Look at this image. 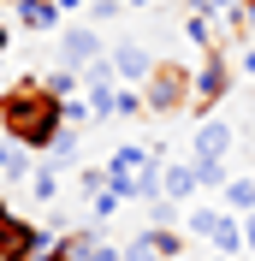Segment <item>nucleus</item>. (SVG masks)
<instances>
[{
    "label": "nucleus",
    "mask_w": 255,
    "mask_h": 261,
    "mask_svg": "<svg viewBox=\"0 0 255 261\" xmlns=\"http://www.w3.org/2000/svg\"><path fill=\"white\" fill-rule=\"evenodd\" d=\"M0 137L18 143L24 154H36V148L54 154V143L65 137V101L48 95L42 77H18L6 95H0Z\"/></svg>",
    "instance_id": "obj_1"
},
{
    "label": "nucleus",
    "mask_w": 255,
    "mask_h": 261,
    "mask_svg": "<svg viewBox=\"0 0 255 261\" xmlns=\"http://www.w3.org/2000/svg\"><path fill=\"white\" fill-rule=\"evenodd\" d=\"M143 95H148V119L184 113V107H190V95H196V71H190V65H178V60H160L155 77L143 83Z\"/></svg>",
    "instance_id": "obj_2"
},
{
    "label": "nucleus",
    "mask_w": 255,
    "mask_h": 261,
    "mask_svg": "<svg viewBox=\"0 0 255 261\" xmlns=\"http://www.w3.org/2000/svg\"><path fill=\"white\" fill-rule=\"evenodd\" d=\"M225 95H232V60L214 48L202 65H196V95H190V113H196V119H214V107H220Z\"/></svg>",
    "instance_id": "obj_3"
},
{
    "label": "nucleus",
    "mask_w": 255,
    "mask_h": 261,
    "mask_svg": "<svg viewBox=\"0 0 255 261\" xmlns=\"http://www.w3.org/2000/svg\"><path fill=\"white\" fill-rule=\"evenodd\" d=\"M60 60H65V71H89V65H101V60H107L101 30H95V24H65V30H60Z\"/></svg>",
    "instance_id": "obj_4"
},
{
    "label": "nucleus",
    "mask_w": 255,
    "mask_h": 261,
    "mask_svg": "<svg viewBox=\"0 0 255 261\" xmlns=\"http://www.w3.org/2000/svg\"><path fill=\"white\" fill-rule=\"evenodd\" d=\"M232 143H238V130L225 125V119H196V130H190V161H232Z\"/></svg>",
    "instance_id": "obj_5"
},
{
    "label": "nucleus",
    "mask_w": 255,
    "mask_h": 261,
    "mask_svg": "<svg viewBox=\"0 0 255 261\" xmlns=\"http://www.w3.org/2000/svg\"><path fill=\"white\" fill-rule=\"evenodd\" d=\"M107 60H113V71H119V83H131V89H143V83L155 77L160 54H155V48H143V42H119V48H113Z\"/></svg>",
    "instance_id": "obj_6"
},
{
    "label": "nucleus",
    "mask_w": 255,
    "mask_h": 261,
    "mask_svg": "<svg viewBox=\"0 0 255 261\" xmlns=\"http://www.w3.org/2000/svg\"><path fill=\"white\" fill-rule=\"evenodd\" d=\"M83 95H89L95 119H119V71H113V60H101V65L83 71Z\"/></svg>",
    "instance_id": "obj_7"
},
{
    "label": "nucleus",
    "mask_w": 255,
    "mask_h": 261,
    "mask_svg": "<svg viewBox=\"0 0 255 261\" xmlns=\"http://www.w3.org/2000/svg\"><path fill=\"white\" fill-rule=\"evenodd\" d=\"M196 196H202V184H196V161H166V184H160V202L184 208V202H196Z\"/></svg>",
    "instance_id": "obj_8"
},
{
    "label": "nucleus",
    "mask_w": 255,
    "mask_h": 261,
    "mask_svg": "<svg viewBox=\"0 0 255 261\" xmlns=\"http://www.w3.org/2000/svg\"><path fill=\"white\" fill-rule=\"evenodd\" d=\"M60 0H18V24H24V30L30 36H60L65 24H60Z\"/></svg>",
    "instance_id": "obj_9"
},
{
    "label": "nucleus",
    "mask_w": 255,
    "mask_h": 261,
    "mask_svg": "<svg viewBox=\"0 0 255 261\" xmlns=\"http://www.w3.org/2000/svg\"><path fill=\"white\" fill-rule=\"evenodd\" d=\"M208 244H214V255H225V261L249 255V244H243V220H238V214H225V220H220V231H214Z\"/></svg>",
    "instance_id": "obj_10"
},
{
    "label": "nucleus",
    "mask_w": 255,
    "mask_h": 261,
    "mask_svg": "<svg viewBox=\"0 0 255 261\" xmlns=\"http://www.w3.org/2000/svg\"><path fill=\"white\" fill-rule=\"evenodd\" d=\"M220 202L238 214V220H243V214H255V172H249V178H232V184L220 190Z\"/></svg>",
    "instance_id": "obj_11"
},
{
    "label": "nucleus",
    "mask_w": 255,
    "mask_h": 261,
    "mask_svg": "<svg viewBox=\"0 0 255 261\" xmlns=\"http://www.w3.org/2000/svg\"><path fill=\"white\" fill-rule=\"evenodd\" d=\"M30 196H36V202H54V196H60V166H54V161L30 166Z\"/></svg>",
    "instance_id": "obj_12"
},
{
    "label": "nucleus",
    "mask_w": 255,
    "mask_h": 261,
    "mask_svg": "<svg viewBox=\"0 0 255 261\" xmlns=\"http://www.w3.org/2000/svg\"><path fill=\"white\" fill-rule=\"evenodd\" d=\"M148 238H155V249H160L166 261H178L184 249H190V238H184V231H172V226H148Z\"/></svg>",
    "instance_id": "obj_13"
},
{
    "label": "nucleus",
    "mask_w": 255,
    "mask_h": 261,
    "mask_svg": "<svg viewBox=\"0 0 255 261\" xmlns=\"http://www.w3.org/2000/svg\"><path fill=\"white\" fill-rule=\"evenodd\" d=\"M42 89L60 95V101H78L83 95V71H54V77H42Z\"/></svg>",
    "instance_id": "obj_14"
},
{
    "label": "nucleus",
    "mask_w": 255,
    "mask_h": 261,
    "mask_svg": "<svg viewBox=\"0 0 255 261\" xmlns=\"http://www.w3.org/2000/svg\"><path fill=\"white\" fill-rule=\"evenodd\" d=\"M220 220H225L220 208H190V214H184V231H190V238H214Z\"/></svg>",
    "instance_id": "obj_15"
},
{
    "label": "nucleus",
    "mask_w": 255,
    "mask_h": 261,
    "mask_svg": "<svg viewBox=\"0 0 255 261\" xmlns=\"http://www.w3.org/2000/svg\"><path fill=\"white\" fill-rule=\"evenodd\" d=\"M119 119H148V95H143V89L119 83Z\"/></svg>",
    "instance_id": "obj_16"
},
{
    "label": "nucleus",
    "mask_w": 255,
    "mask_h": 261,
    "mask_svg": "<svg viewBox=\"0 0 255 261\" xmlns=\"http://www.w3.org/2000/svg\"><path fill=\"white\" fill-rule=\"evenodd\" d=\"M196 184H202V190H225V184H232L225 161H196Z\"/></svg>",
    "instance_id": "obj_17"
},
{
    "label": "nucleus",
    "mask_w": 255,
    "mask_h": 261,
    "mask_svg": "<svg viewBox=\"0 0 255 261\" xmlns=\"http://www.w3.org/2000/svg\"><path fill=\"white\" fill-rule=\"evenodd\" d=\"M125 261H166V255L155 249V238H148V226H143V231H137V238L125 244Z\"/></svg>",
    "instance_id": "obj_18"
},
{
    "label": "nucleus",
    "mask_w": 255,
    "mask_h": 261,
    "mask_svg": "<svg viewBox=\"0 0 255 261\" xmlns=\"http://www.w3.org/2000/svg\"><path fill=\"white\" fill-rule=\"evenodd\" d=\"M24 161H30V154H24L18 143H6V137H0V172H12V178H24V172H30Z\"/></svg>",
    "instance_id": "obj_19"
},
{
    "label": "nucleus",
    "mask_w": 255,
    "mask_h": 261,
    "mask_svg": "<svg viewBox=\"0 0 255 261\" xmlns=\"http://www.w3.org/2000/svg\"><path fill=\"white\" fill-rule=\"evenodd\" d=\"M184 36H190L196 48H208V54H214V30H208V12H190V18H184Z\"/></svg>",
    "instance_id": "obj_20"
},
{
    "label": "nucleus",
    "mask_w": 255,
    "mask_h": 261,
    "mask_svg": "<svg viewBox=\"0 0 255 261\" xmlns=\"http://www.w3.org/2000/svg\"><path fill=\"white\" fill-rule=\"evenodd\" d=\"M119 208H125V196H119V190H101L95 202H89V214H95V220H113Z\"/></svg>",
    "instance_id": "obj_21"
},
{
    "label": "nucleus",
    "mask_w": 255,
    "mask_h": 261,
    "mask_svg": "<svg viewBox=\"0 0 255 261\" xmlns=\"http://www.w3.org/2000/svg\"><path fill=\"white\" fill-rule=\"evenodd\" d=\"M78 190L101 196V190H107V166H83V172H78Z\"/></svg>",
    "instance_id": "obj_22"
},
{
    "label": "nucleus",
    "mask_w": 255,
    "mask_h": 261,
    "mask_svg": "<svg viewBox=\"0 0 255 261\" xmlns=\"http://www.w3.org/2000/svg\"><path fill=\"white\" fill-rule=\"evenodd\" d=\"M71 154H78V130L65 125V137L54 143V166H71Z\"/></svg>",
    "instance_id": "obj_23"
},
{
    "label": "nucleus",
    "mask_w": 255,
    "mask_h": 261,
    "mask_svg": "<svg viewBox=\"0 0 255 261\" xmlns=\"http://www.w3.org/2000/svg\"><path fill=\"white\" fill-rule=\"evenodd\" d=\"M166 220H178L172 202H148V226H166Z\"/></svg>",
    "instance_id": "obj_24"
},
{
    "label": "nucleus",
    "mask_w": 255,
    "mask_h": 261,
    "mask_svg": "<svg viewBox=\"0 0 255 261\" xmlns=\"http://www.w3.org/2000/svg\"><path fill=\"white\" fill-rule=\"evenodd\" d=\"M119 6H125V0H95V24H107V18H119Z\"/></svg>",
    "instance_id": "obj_25"
},
{
    "label": "nucleus",
    "mask_w": 255,
    "mask_h": 261,
    "mask_svg": "<svg viewBox=\"0 0 255 261\" xmlns=\"http://www.w3.org/2000/svg\"><path fill=\"white\" fill-rule=\"evenodd\" d=\"M243 244H249V255H255V214H243Z\"/></svg>",
    "instance_id": "obj_26"
},
{
    "label": "nucleus",
    "mask_w": 255,
    "mask_h": 261,
    "mask_svg": "<svg viewBox=\"0 0 255 261\" xmlns=\"http://www.w3.org/2000/svg\"><path fill=\"white\" fill-rule=\"evenodd\" d=\"M238 71H243V77H255V48H243V60H238Z\"/></svg>",
    "instance_id": "obj_27"
},
{
    "label": "nucleus",
    "mask_w": 255,
    "mask_h": 261,
    "mask_svg": "<svg viewBox=\"0 0 255 261\" xmlns=\"http://www.w3.org/2000/svg\"><path fill=\"white\" fill-rule=\"evenodd\" d=\"M214 6H220V12H232V18H238V6H243V0H208V12H214Z\"/></svg>",
    "instance_id": "obj_28"
},
{
    "label": "nucleus",
    "mask_w": 255,
    "mask_h": 261,
    "mask_svg": "<svg viewBox=\"0 0 255 261\" xmlns=\"http://www.w3.org/2000/svg\"><path fill=\"white\" fill-rule=\"evenodd\" d=\"M6 42H12V36H6V24H0V60H6Z\"/></svg>",
    "instance_id": "obj_29"
},
{
    "label": "nucleus",
    "mask_w": 255,
    "mask_h": 261,
    "mask_svg": "<svg viewBox=\"0 0 255 261\" xmlns=\"http://www.w3.org/2000/svg\"><path fill=\"white\" fill-rule=\"evenodd\" d=\"M78 6H83V0H60V12H78Z\"/></svg>",
    "instance_id": "obj_30"
},
{
    "label": "nucleus",
    "mask_w": 255,
    "mask_h": 261,
    "mask_svg": "<svg viewBox=\"0 0 255 261\" xmlns=\"http://www.w3.org/2000/svg\"><path fill=\"white\" fill-rule=\"evenodd\" d=\"M125 6H155V0H125Z\"/></svg>",
    "instance_id": "obj_31"
},
{
    "label": "nucleus",
    "mask_w": 255,
    "mask_h": 261,
    "mask_svg": "<svg viewBox=\"0 0 255 261\" xmlns=\"http://www.w3.org/2000/svg\"><path fill=\"white\" fill-rule=\"evenodd\" d=\"M208 261H225V255H208Z\"/></svg>",
    "instance_id": "obj_32"
},
{
    "label": "nucleus",
    "mask_w": 255,
    "mask_h": 261,
    "mask_svg": "<svg viewBox=\"0 0 255 261\" xmlns=\"http://www.w3.org/2000/svg\"><path fill=\"white\" fill-rule=\"evenodd\" d=\"M42 261H48V255H42Z\"/></svg>",
    "instance_id": "obj_33"
}]
</instances>
